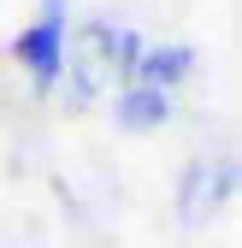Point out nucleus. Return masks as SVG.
<instances>
[{"label":"nucleus","mask_w":242,"mask_h":248,"mask_svg":"<svg viewBox=\"0 0 242 248\" xmlns=\"http://www.w3.org/2000/svg\"><path fill=\"white\" fill-rule=\"evenodd\" d=\"M65 47H71V18H65V0H42V18L24 24L12 36V59L36 77V89H47L65 77Z\"/></svg>","instance_id":"f257e3e1"},{"label":"nucleus","mask_w":242,"mask_h":248,"mask_svg":"<svg viewBox=\"0 0 242 248\" xmlns=\"http://www.w3.org/2000/svg\"><path fill=\"white\" fill-rule=\"evenodd\" d=\"M230 189H236V166L230 160H195L189 177H183V201H177L183 225H207L230 201Z\"/></svg>","instance_id":"f03ea898"},{"label":"nucleus","mask_w":242,"mask_h":248,"mask_svg":"<svg viewBox=\"0 0 242 248\" xmlns=\"http://www.w3.org/2000/svg\"><path fill=\"white\" fill-rule=\"evenodd\" d=\"M83 47L101 59V71L112 77V89H124L136 77V59H142L148 36H136V30H124V24H89L83 30Z\"/></svg>","instance_id":"7ed1b4c3"},{"label":"nucleus","mask_w":242,"mask_h":248,"mask_svg":"<svg viewBox=\"0 0 242 248\" xmlns=\"http://www.w3.org/2000/svg\"><path fill=\"white\" fill-rule=\"evenodd\" d=\"M112 118H118V130H130V136L166 130L171 95L166 89H148V83H124V89H112Z\"/></svg>","instance_id":"20e7f679"},{"label":"nucleus","mask_w":242,"mask_h":248,"mask_svg":"<svg viewBox=\"0 0 242 248\" xmlns=\"http://www.w3.org/2000/svg\"><path fill=\"white\" fill-rule=\"evenodd\" d=\"M189 71H195V47H183V42H148L142 59H136V77H130V83H148V89L177 95V89L189 83Z\"/></svg>","instance_id":"39448f33"}]
</instances>
